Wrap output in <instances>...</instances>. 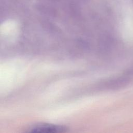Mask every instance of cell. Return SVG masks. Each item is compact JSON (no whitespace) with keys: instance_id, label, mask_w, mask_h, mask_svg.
<instances>
[{"instance_id":"1","label":"cell","mask_w":133,"mask_h":133,"mask_svg":"<svg viewBox=\"0 0 133 133\" xmlns=\"http://www.w3.org/2000/svg\"><path fill=\"white\" fill-rule=\"evenodd\" d=\"M68 128L62 125L42 123L34 125L28 129L30 132H63L66 131Z\"/></svg>"}]
</instances>
